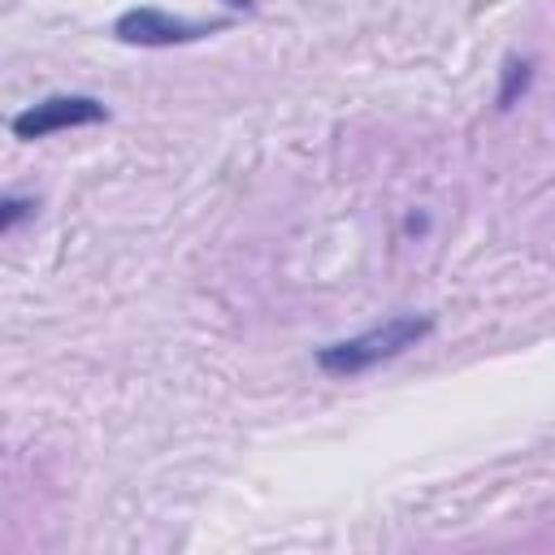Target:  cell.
I'll use <instances>...</instances> for the list:
<instances>
[{"label": "cell", "instance_id": "cell-1", "mask_svg": "<svg viewBox=\"0 0 555 555\" xmlns=\"http://www.w3.org/2000/svg\"><path fill=\"white\" fill-rule=\"evenodd\" d=\"M429 330H434V317H425V312L421 317L416 312H395V317H386L382 325H373L364 334H351V338L317 347V369L330 373V377H356V373H364V369H373L382 360L403 356Z\"/></svg>", "mask_w": 555, "mask_h": 555}, {"label": "cell", "instance_id": "cell-2", "mask_svg": "<svg viewBox=\"0 0 555 555\" xmlns=\"http://www.w3.org/2000/svg\"><path fill=\"white\" fill-rule=\"evenodd\" d=\"M230 22L225 17H212V22H191V17H173L165 9H152V4H139V9H126L117 22H113V35L130 48H178V43H195V39H208L217 30H225Z\"/></svg>", "mask_w": 555, "mask_h": 555}, {"label": "cell", "instance_id": "cell-3", "mask_svg": "<svg viewBox=\"0 0 555 555\" xmlns=\"http://www.w3.org/2000/svg\"><path fill=\"white\" fill-rule=\"evenodd\" d=\"M108 121V108L95 95H48L13 117L17 139H48L56 130H78V126H100Z\"/></svg>", "mask_w": 555, "mask_h": 555}, {"label": "cell", "instance_id": "cell-4", "mask_svg": "<svg viewBox=\"0 0 555 555\" xmlns=\"http://www.w3.org/2000/svg\"><path fill=\"white\" fill-rule=\"evenodd\" d=\"M529 78H533V69H529V61H507L503 65V87H499V95H494V104L499 108H512L516 104V95H525V87H529Z\"/></svg>", "mask_w": 555, "mask_h": 555}, {"label": "cell", "instance_id": "cell-5", "mask_svg": "<svg viewBox=\"0 0 555 555\" xmlns=\"http://www.w3.org/2000/svg\"><path fill=\"white\" fill-rule=\"evenodd\" d=\"M35 208H39V204L26 199V195H4V199H0V234H13L26 217H35Z\"/></svg>", "mask_w": 555, "mask_h": 555}, {"label": "cell", "instance_id": "cell-6", "mask_svg": "<svg viewBox=\"0 0 555 555\" xmlns=\"http://www.w3.org/2000/svg\"><path fill=\"white\" fill-rule=\"evenodd\" d=\"M225 4H234V9H251L256 0H225Z\"/></svg>", "mask_w": 555, "mask_h": 555}]
</instances>
